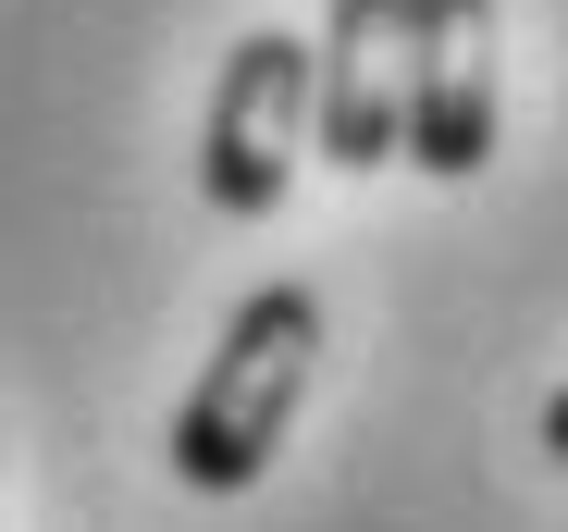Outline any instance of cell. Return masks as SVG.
Wrapping results in <instances>:
<instances>
[{"mask_svg":"<svg viewBox=\"0 0 568 532\" xmlns=\"http://www.w3.org/2000/svg\"><path fill=\"white\" fill-rule=\"evenodd\" d=\"M310 372H322V298H310V285H260V298L223 322V347L199 360L185 409H173V483L247 495V483L284 459V433H297Z\"/></svg>","mask_w":568,"mask_h":532,"instance_id":"1","label":"cell"},{"mask_svg":"<svg viewBox=\"0 0 568 532\" xmlns=\"http://www.w3.org/2000/svg\"><path fill=\"white\" fill-rule=\"evenodd\" d=\"M310 149V38L247 26L211 74V124H199V199L223 223H272Z\"/></svg>","mask_w":568,"mask_h":532,"instance_id":"2","label":"cell"},{"mask_svg":"<svg viewBox=\"0 0 568 532\" xmlns=\"http://www.w3.org/2000/svg\"><path fill=\"white\" fill-rule=\"evenodd\" d=\"M396 161L445 173V187H469L495 161V0H408V137H396Z\"/></svg>","mask_w":568,"mask_h":532,"instance_id":"3","label":"cell"},{"mask_svg":"<svg viewBox=\"0 0 568 532\" xmlns=\"http://www.w3.org/2000/svg\"><path fill=\"white\" fill-rule=\"evenodd\" d=\"M310 137L346 173H384L408 137V0H334L310 50Z\"/></svg>","mask_w":568,"mask_h":532,"instance_id":"4","label":"cell"},{"mask_svg":"<svg viewBox=\"0 0 568 532\" xmlns=\"http://www.w3.org/2000/svg\"><path fill=\"white\" fill-rule=\"evenodd\" d=\"M544 446H556V471H568V384L544 397Z\"/></svg>","mask_w":568,"mask_h":532,"instance_id":"5","label":"cell"}]
</instances>
